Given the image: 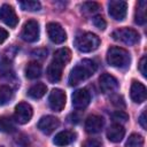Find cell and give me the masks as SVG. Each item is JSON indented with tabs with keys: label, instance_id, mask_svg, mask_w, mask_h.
Listing matches in <instances>:
<instances>
[{
	"label": "cell",
	"instance_id": "obj_9",
	"mask_svg": "<svg viewBox=\"0 0 147 147\" xmlns=\"http://www.w3.org/2000/svg\"><path fill=\"white\" fill-rule=\"evenodd\" d=\"M48 103L52 110L61 111L65 106V93L60 88H54L48 98Z\"/></svg>",
	"mask_w": 147,
	"mask_h": 147
},
{
	"label": "cell",
	"instance_id": "obj_8",
	"mask_svg": "<svg viewBox=\"0 0 147 147\" xmlns=\"http://www.w3.org/2000/svg\"><path fill=\"white\" fill-rule=\"evenodd\" d=\"M47 34L49 37V39L54 42V44H62L67 39V33L64 31V29L55 22H51L47 24Z\"/></svg>",
	"mask_w": 147,
	"mask_h": 147
},
{
	"label": "cell",
	"instance_id": "obj_21",
	"mask_svg": "<svg viewBox=\"0 0 147 147\" xmlns=\"http://www.w3.org/2000/svg\"><path fill=\"white\" fill-rule=\"evenodd\" d=\"M134 21L137 24H145L146 22V1L141 0L138 2L137 5V9H136V15H134Z\"/></svg>",
	"mask_w": 147,
	"mask_h": 147
},
{
	"label": "cell",
	"instance_id": "obj_23",
	"mask_svg": "<svg viewBox=\"0 0 147 147\" xmlns=\"http://www.w3.org/2000/svg\"><path fill=\"white\" fill-rule=\"evenodd\" d=\"M14 96V92L8 85H0V106L7 105Z\"/></svg>",
	"mask_w": 147,
	"mask_h": 147
},
{
	"label": "cell",
	"instance_id": "obj_13",
	"mask_svg": "<svg viewBox=\"0 0 147 147\" xmlns=\"http://www.w3.org/2000/svg\"><path fill=\"white\" fill-rule=\"evenodd\" d=\"M99 85H100V88L103 93L106 94H109V93H113L116 91V88L118 87V83H117V79L111 76L110 74H102L99 78Z\"/></svg>",
	"mask_w": 147,
	"mask_h": 147
},
{
	"label": "cell",
	"instance_id": "obj_29",
	"mask_svg": "<svg viewBox=\"0 0 147 147\" xmlns=\"http://www.w3.org/2000/svg\"><path fill=\"white\" fill-rule=\"evenodd\" d=\"M92 22H93L94 26H95V28H98L99 30H105V29H106V26H107L106 21H105V20H103V17H102V16H100V15L94 16V17H93V20H92Z\"/></svg>",
	"mask_w": 147,
	"mask_h": 147
},
{
	"label": "cell",
	"instance_id": "obj_22",
	"mask_svg": "<svg viewBox=\"0 0 147 147\" xmlns=\"http://www.w3.org/2000/svg\"><path fill=\"white\" fill-rule=\"evenodd\" d=\"M70 59H71V52H70L69 48H65V47H64V48H60V49H57V51L55 52L53 60L60 62L61 64H63V65L65 67L67 63L70 61Z\"/></svg>",
	"mask_w": 147,
	"mask_h": 147
},
{
	"label": "cell",
	"instance_id": "obj_32",
	"mask_svg": "<svg viewBox=\"0 0 147 147\" xmlns=\"http://www.w3.org/2000/svg\"><path fill=\"white\" fill-rule=\"evenodd\" d=\"M7 37H8V31L0 28V44H2L7 39Z\"/></svg>",
	"mask_w": 147,
	"mask_h": 147
},
{
	"label": "cell",
	"instance_id": "obj_16",
	"mask_svg": "<svg viewBox=\"0 0 147 147\" xmlns=\"http://www.w3.org/2000/svg\"><path fill=\"white\" fill-rule=\"evenodd\" d=\"M102 126H103V119L101 116L91 115L85 121V130L87 133H91V134L98 133L101 131Z\"/></svg>",
	"mask_w": 147,
	"mask_h": 147
},
{
	"label": "cell",
	"instance_id": "obj_14",
	"mask_svg": "<svg viewBox=\"0 0 147 147\" xmlns=\"http://www.w3.org/2000/svg\"><path fill=\"white\" fill-rule=\"evenodd\" d=\"M146 87L142 83L140 82H137V80H133L132 84H131V90H130V95H131V99L133 102L136 103H142L145 100H146Z\"/></svg>",
	"mask_w": 147,
	"mask_h": 147
},
{
	"label": "cell",
	"instance_id": "obj_6",
	"mask_svg": "<svg viewBox=\"0 0 147 147\" xmlns=\"http://www.w3.org/2000/svg\"><path fill=\"white\" fill-rule=\"evenodd\" d=\"M33 115L32 107L26 103V102H20L15 107V113H14V119L18 124H26Z\"/></svg>",
	"mask_w": 147,
	"mask_h": 147
},
{
	"label": "cell",
	"instance_id": "obj_20",
	"mask_svg": "<svg viewBox=\"0 0 147 147\" xmlns=\"http://www.w3.org/2000/svg\"><path fill=\"white\" fill-rule=\"evenodd\" d=\"M46 91H47V86L42 83H37L34 85H32L29 91H28V94L29 96H31L32 99H40L42 98L45 94H46Z\"/></svg>",
	"mask_w": 147,
	"mask_h": 147
},
{
	"label": "cell",
	"instance_id": "obj_4",
	"mask_svg": "<svg viewBox=\"0 0 147 147\" xmlns=\"http://www.w3.org/2000/svg\"><path fill=\"white\" fill-rule=\"evenodd\" d=\"M111 36L116 41L123 42L129 46L136 45L140 39L138 31H136L134 29H131V28H119V29L115 30Z\"/></svg>",
	"mask_w": 147,
	"mask_h": 147
},
{
	"label": "cell",
	"instance_id": "obj_33",
	"mask_svg": "<svg viewBox=\"0 0 147 147\" xmlns=\"http://www.w3.org/2000/svg\"><path fill=\"white\" fill-rule=\"evenodd\" d=\"M139 123H140V125L142 126V129H146V127H147V124H146V111H144V113L140 115V117H139Z\"/></svg>",
	"mask_w": 147,
	"mask_h": 147
},
{
	"label": "cell",
	"instance_id": "obj_11",
	"mask_svg": "<svg viewBox=\"0 0 147 147\" xmlns=\"http://www.w3.org/2000/svg\"><path fill=\"white\" fill-rule=\"evenodd\" d=\"M60 125V121L59 118L54 117V116H51V115H47V116H44L39 119L38 122V129L45 133V134H51L53 133Z\"/></svg>",
	"mask_w": 147,
	"mask_h": 147
},
{
	"label": "cell",
	"instance_id": "obj_18",
	"mask_svg": "<svg viewBox=\"0 0 147 147\" xmlns=\"http://www.w3.org/2000/svg\"><path fill=\"white\" fill-rule=\"evenodd\" d=\"M75 139H76V134L72 131L65 130V131H61L57 134H55L53 142L59 147H64V146L70 145Z\"/></svg>",
	"mask_w": 147,
	"mask_h": 147
},
{
	"label": "cell",
	"instance_id": "obj_5",
	"mask_svg": "<svg viewBox=\"0 0 147 147\" xmlns=\"http://www.w3.org/2000/svg\"><path fill=\"white\" fill-rule=\"evenodd\" d=\"M21 37L28 42H34L39 39V24L37 21L30 20L23 25Z\"/></svg>",
	"mask_w": 147,
	"mask_h": 147
},
{
	"label": "cell",
	"instance_id": "obj_15",
	"mask_svg": "<svg viewBox=\"0 0 147 147\" xmlns=\"http://www.w3.org/2000/svg\"><path fill=\"white\" fill-rule=\"evenodd\" d=\"M64 65L61 64L60 62L53 60L49 65L47 67V71H46V75H47V79L51 82V83H57L61 77H62V70H63Z\"/></svg>",
	"mask_w": 147,
	"mask_h": 147
},
{
	"label": "cell",
	"instance_id": "obj_25",
	"mask_svg": "<svg viewBox=\"0 0 147 147\" xmlns=\"http://www.w3.org/2000/svg\"><path fill=\"white\" fill-rule=\"evenodd\" d=\"M142 146H144V138L138 133H132L125 142V147H142Z\"/></svg>",
	"mask_w": 147,
	"mask_h": 147
},
{
	"label": "cell",
	"instance_id": "obj_3",
	"mask_svg": "<svg viewBox=\"0 0 147 147\" xmlns=\"http://www.w3.org/2000/svg\"><path fill=\"white\" fill-rule=\"evenodd\" d=\"M75 46L82 53H90L100 46V38L92 32H83L76 37Z\"/></svg>",
	"mask_w": 147,
	"mask_h": 147
},
{
	"label": "cell",
	"instance_id": "obj_17",
	"mask_svg": "<svg viewBox=\"0 0 147 147\" xmlns=\"http://www.w3.org/2000/svg\"><path fill=\"white\" fill-rule=\"evenodd\" d=\"M125 134V129L122 126V124H113L107 130V138L111 142H119Z\"/></svg>",
	"mask_w": 147,
	"mask_h": 147
},
{
	"label": "cell",
	"instance_id": "obj_31",
	"mask_svg": "<svg viewBox=\"0 0 147 147\" xmlns=\"http://www.w3.org/2000/svg\"><path fill=\"white\" fill-rule=\"evenodd\" d=\"M139 71L141 72V75L144 77L147 76V74H146V56H142L139 62Z\"/></svg>",
	"mask_w": 147,
	"mask_h": 147
},
{
	"label": "cell",
	"instance_id": "obj_30",
	"mask_svg": "<svg viewBox=\"0 0 147 147\" xmlns=\"http://www.w3.org/2000/svg\"><path fill=\"white\" fill-rule=\"evenodd\" d=\"M83 147H101V141L98 139H88L84 142Z\"/></svg>",
	"mask_w": 147,
	"mask_h": 147
},
{
	"label": "cell",
	"instance_id": "obj_7",
	"mask_svg": "<svg viewBox=\"0 0 147 147\" xmlns=\"http://www.w3.org/2000/svg\"><path fill=\"white\" fill-rule=\"evenodd\" d=\"M127 3L121 0H114L108 3V13L115 21H123L126 16Z\"/></svg>",
	"mask_w": 147,
	"mask_h": 147
},
{
	"label": "cell",
	"instance_id": "obj_19",
	"mask_svg": "<svg viewBox=\"0 0 147 147\" xmlns=\"http://www.w3.org/2000/svg\"><path fill=\"white\" fill-rule=\"evenodd\" d=\"M41 75V64L37 61H32L28 63L25 67V76L29 79H37Z\"/></svg>",
	"mask_w": 147,
	"mask_h": 147
},
{
	"label": "cell",
	"instance_id": "obj_1",
	"mask_svg": "<svg viewBox=\"0 0 147 147\" xmlns=\"http://www.w3.org/2000/svg\"><path fill=\"white\" fill-rule=\"evenodd\" d=\"M98 69V65L94 61L85 59L83 61H80L79 63H77L72 70L70 71L69 75V85L70 86H76L79 83H82L83 80L90 78Z\"/></svg>",
	"mask_w": 147,
	"mask_h": 147
},
{
	"label": "cell",
	"instance_id": "obj_27",
	"mask_svg": "<svg viewBox=\"0 0 147 147\" xmlns=\"http://www.w3.org/2000/svg\"><path fill=\"white\" fill-rule=\"evenodd\" d=\"M111 118H113V121H114L115 123H117V124H122V123L127 122V119H129V115H127L125 111H123V110H116V111L113 113Z\"/></svg>",
	"mask_w": 147,
	"mask_h": 147
},
{
	"label": "cell",
	"instance_id": "obj_2",
	"mask_svg": "<svg viewBox=\"0 0 147 147\" xmlns=\"http://www.w3.org/2000/svg\"><path fill=\"white\" fill-rule=\"evenodd\" d=\"M107 62L111 67L125 69L129 67V64L131 62V56L126 49H124L122 47L113 46L107 52Z\"/></svg>",
	"mask_w": 147,
	"mask_h": 147
},
{
	"label": "cell",
	"instance_id": "obj_10",
	"mask_svg": "<svg viewBox=\"0 0 147 147\" xmlns=\"http://www.w3.org/2000/svg\"><path fill=\"white\" fill-rule=\"evenodd\" d=\"M71 99H72V106L76 109H84L88 106L91 101V94L86 88H79L72 93Z\"/></svg>",
	"mask_w": 147,
	"mask_h": 147
},
{
	"label": "cell",
	"instance_id": "obj_12",
	"mask_svg": "<svg viewBox=\"0 0 147 147\" xmlns=\"http://www.w3.org/2000/svg\"><path fill=\"white\" fill-rule=\"evenodd\" d=\"M0 18L9 28H15L18 23V17L14 8L9 5H2V7L0 8Z\"/></svg>",
	"mask_w": 147,
	"mask_h": 147
},
{
	"label": "cell",
	"instance_id": "obj_28",
	"mask_svg": "<svg viewBox=\"0 0 147 147\" xmlns=\"http://www.w3.org/2000/svg\"><path fill=\"white\" fill-rule=\"evenodd\" d=\"M98 9H99V5L96 2H84L82 5V10L86 14L95 13Z\"/></svg>",
	"mask_w": 147,
	"mask_h": 147
},
{
	"label": "cell",
	"instance_id": "obj_26",
	"mask_svg": "<svg viewBox=\"0 0 147 147\" xmlns=\"http://www.w3.org/2000/svg\"><path fill=\"white\" fill-rule=\"evenodd\" d=\"M20 6L23 10L28 11H38L41 8V5L39 1L34 0H25V1H20Z\"/></svg>",
	"mask_w": 147,
	"mask_h": 147
},
{
	"label": "cell",
	"instance_id": "obj_24",
	"mask_svg": "<svg viewBox=\"0 0 147 147\" xmlns=\"http://www.w3.org/2000/svg\"><path fill=\"white\" fill-rule=\"evenodd\" d=\"M15 131V124L14 121L10 117L2 116L0 117V132L5 133H11Z\"/></svg>",
	"mask_w": 147,
	"mask_h": 147
}]
</instances>
